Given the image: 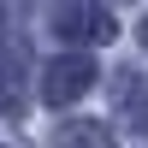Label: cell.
Wrapping results in <instances>:
<instances>
[]
</instances>
